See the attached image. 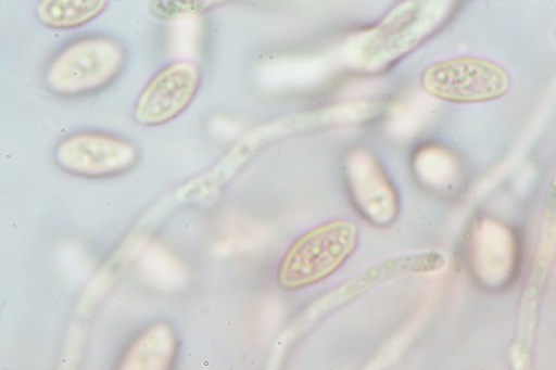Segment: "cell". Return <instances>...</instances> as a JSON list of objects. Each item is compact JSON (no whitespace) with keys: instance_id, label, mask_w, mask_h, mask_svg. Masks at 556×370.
I'll list each match as a JSON object with an SVG mask.
<instances>
[{"instance_id":"obj_9","label":"cell","mask_w":556,"mask_h":370,"mask_svg":"<svg viewBox=\"0 0 556 370\" xmlns=\"http://www.w3.org/2000/svg\"><path fill=\"white\" fill-rule=\"evenodd\" d=\"M109 3L110 0H40L36 15L45 27L75 29L101 16Z\"/></svg>"},{"instance_id":"obj_6","label":"cell","mask_w":556,"mask_h":370,"mask_svg":"<svg viewBox=\"0 0 556 370\" xmlns=\"http://www.w3.org/2000/svg\"><path fill=\"white\" fill-rule=\"evenodd\" d=\"M200 68L177 62L159 72L138 97L134 116L143 126L165 125L187 111L201 86Z\"/></svg>"},{"instance_id":"obj_3","label":"cell","mask_w":556,"mask_h":370,"mask_svg":"<svg viewBox=\"0 0 556 370\" xmlns=\"http://www.w3.org/2000/svg\"><path fill=\"white\" fill-rule=\"evenodd\" d=\"M435 0H406L355 43L352 60L365 71H379L413 51L437 27Z\"/></svg>"},{"instance_id":"obj_2","label":"cell","mask_w":556,"mask_h":370,"mask_svg":"<svg viewBox=\"0 0 556 370\" xmlns=\"http://www.w3.org/2000/svg\"><path fill=\"white\" fill-rule=\"evenodd\" d=\"M358 228L353 221L337 220L312 229L286 254L277 280L283 289L298 291L327 280L354 253Z\"/></svg>"},{"instance_id":"obj_4","label":"cell","mask_w":556,"mask_h":370,"mask_svg":"<svg viewBox=\"0 0 556 370\" xmlns=\"http://www.w3.org/2000/svg\"><path fill=\"white\" fill-rule=\"evenodd\" d=\"M431 97L451 103H482L497 100L511 87V78L495 63L457 59L438 63L422 75Z\"/></svg>"},{"instance_id":"obj_8","label":"cell","mask_w":556,"mask_h":370,"mask_svg":"<svg viewBox=\"0 0 556 370\" xmlns=\"http://www.w3.org/2000/svg\"><path fill=\"white\" fill-rule=\"evenodd\" d=\"M176 337L166 326H155L137 337L122 360L127 369H167L175 359Z\"/></svg>"},{"instance_id":"obj_7","label":"cell","mask_w":556,"mask_h":370,"mask_svg":"<svg viewBox=\"0 0 556 370\" xmlns=\"http://www.w3.org/2000/svg\"><path fill=\"white\" fill-rule=\"evenodd\" d=\"M351 191L363 215L388 224L396 213L395 191L378 163L365 152L351 154L348 162Z\"/></svg>"},{"instance_id":"obj_5","label":"cell","mask_w":556,"mask_h":370,"mask_svg":"<svg viewBox=\"0 0 556 370\" xmlns=\"http://www.w3.org/2000/svg\"><path fill=\"white\" fill-rule=\"evenodd\" d=\"M58 165L84 178H109L130 170L138 162V150L124 138L102 132L72 135L58 146Z\"/></svg>"},{"instance_id":"obj_1","label":"cell","mask_w":556,"mask_h":370,"mask_svg":"<svg viewBox=\"0 0 556 370\" xmlns=\"http://www.w3.org/2000/svg\"><path fill=\"white\" fill-rule=\"evenodd\" d=\"M126 50L108 36H88L67 43L49 63L45 82L54 95L77 99L94 94L122 73Z\"/></svg>"}]
</instances>
